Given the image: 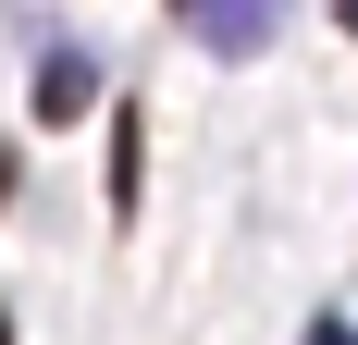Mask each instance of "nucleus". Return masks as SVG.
Returning a JSON list of instances; mask_svg holds the SVG:
<instances>
[{
	"instance_id": "obj_1",
	"label": "nucleus",
	"mask_w": 358,
	"mask_h": 345,
	"mask_svg": "<svg viewBox=\"0 0 358 345\" xmlns=\"http://www.w3.org/2000/svg\"><path fill=\"white\" fill-rule=\"evenodd\" d=\"M296 0H185V25H198V50H222V62H248V50H272L285 37Z\"/></svg>"
},
{
	"instance_id": "obj_2",
	"label": "nucleus",
	"mask_w": 358,
	"mask_h": 345,
	"mask_svg": "<svg viewBox=\"0 0 358 345\" xmlns=\"http://www.w3.org/2000/svg\"><path fill=\"white\" fill-rule=\"evenodd\" d=\"M25 99H37V124H74V111L99 99V62H87L74 37H50V50H37V74H25Z\"/></svg>"
},
{
	"instance_id": "obj_3",
	"label": "nucleus",
	"mask_w": 358,
	"mask_h": 345,
	"mask_svg": "<svg viewBox=\"0 0 358 345\" xmlns=\"http://www.w3.org/2000/svg\"><path fill=\"white\" fill-rule=\"evenodd\" d=\"M309 345H358V321H309Z\"/></svg>"
},
{
	"instance_id": "obj_4",
	"label": "nucleus",
	"mask_w": 358,
	"mask_h": 345,
	"mask_svg": "<svg viewBox=\"0 0 358 345\" xmlns=\"http://www.w3.org/2000/svg\"><path fill=\"white\" fill-rule=\"evenodd\" d=\"M334 13H346V25H358V0H334Z\"/></svg>"
}]
</instances>
